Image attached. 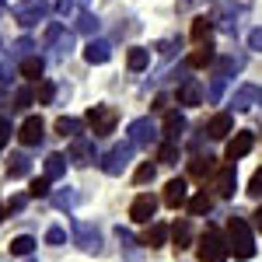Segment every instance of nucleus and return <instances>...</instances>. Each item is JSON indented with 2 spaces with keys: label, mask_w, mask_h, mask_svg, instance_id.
I'll return each instance as SVG.
<instances>
[{
  "label": "nucleus",
  "mask_w": 262,
  "mask_h": 262,
  "mask_svg": "<svg viewBox=\"0 0 262 262\" xmlns=\"http://www.w3.org/2000/svg\"><path fill=\"white\" fill-rule=\"evenodd\" d=\"M175 46H179V39H164L161 46H158V49H161L164 56H168V53H175Z\"/></svg>",
  "instance_id": "obj_48"
},
{
  "label": "nucleus",
  "mask_w": 262,
  "mask_h": 262,
  "mask_svg": "<svg viewBox=\"0 0 262 262\" xmlns=\"http://www.w3.org/2000/svg\"><path fill=\"white\" fill-rule=\"evenodd\" d=\"M74 242H77L81 252H91V255H98V252H101V234H98L95 224L77 221V224H74Z\"/></svg>",
  "instance_id": "obj_9"
},
{
  "label": "nucleus",
  "mask_w": 262,
  "mask_h": 262,
  "mask_svg": "<svg viewBox=\"0 0 262 262\" xmlns=\"http://www.w3.org/2000/svg\"><path fill=\"white\" fill-rule=\"evenodd\" d=\"M210 32H213V18H196L192 21V39L200 42H210Z\"/></svg>",
  "instance_id": "obj_34"
},
{
  "label": "nucleus",
  "mask_w": 262,
  "mask_h": 262,
  "mask_svg": "<svg viewBox=\"0 0 262 262\" xmlns=\"http://www.w3.org/2000/svg\"><path fill=\"white\" fill-rule=\"evenodd\" d=\"M11 252L21 255V259H28L32 252H35V238H28V234H18L14 242H11Z\"/></svg>",
  "instance_id": "obj_35"
},
{
  "label": "nucleus",
  "mask_w": 262,
  "mask_h": 262,
  "mask_svg": "<svg viewBox=\"0 0 262 262\" xmlns=\"http://www.w3.org/2000/svg\"><path fill=\"white\" fill-rule=\"evenodd\" d=\"M4 213H7V210H4V206H0V221H4Z\"/></svg>",
  "instance_id": "obj_54"
},
{
  "label": "nucleus",
  "mask_w": 262,
  "mask_h": 262,
  "mask_svg": "<svg viewBox=\"0 0 262 262\" xmlns=\"http://www.w3.org/2000/svg\"><path fill=\"white\" fill-rule=\"evenodd\" d=\"M46 242L49 245H63L67 242V231H63V227H49V231H46Z\"/></svg>",
  "instance_id": "obj_43"
},
{
  "label": "nucleus",
  "mask_w": 262,
  "mask_h": 262,
  "mask_svg": "<svg viewBox=\"0 0 262 262\" xmlns=\"http://www.w3.org/2000/svg\"><path fill=\"white\" fill-rule=\"evenodd\" d=\"M217 171V158L213 154H196L192 161H189V175L192 179H206V175H213Z\"/></svg>",
  "instance_id": "obj_20"
},
{
  "label": "nucleus",
  "mask_w": 262,
  "mask_h": 262,
  "mask_svg": "<svg viewBox=\"0 0 262 262\" xmlns=\"http://www.w3.org/2000/svg\"><path fill=\"white\" fill-rule=\"evenodd\" d=\"M238 70H242V56H221V60H213V77H210V91H206V98L221 101L224 84L231 81V74H238Z\"/></svg>",
  "instance_id": "obj_2"
},
{
  "label": "nucleus",
  "mask_w": 262,
  "mask_h": 262,
  "mask_svg": "<svg viewBox=\"0 0 262 262\" xmlns=\"http://www.w3.org/2000/svg\"><path fill=\"white\" fill-rule=\"evenodd\" d=\"M32 49H35V42L28 39V35H25V39H18L14 46H11V63H25L28 56H35Z\"/></svg>",
  "instance_id": "obj_31"
},
{
  "label": "nucleus",
  "mask_w": 262,
  "mask_h": 262,
  "mask_svg": "<svg viewBox=\"0 0 262 262\" xmlns=\"http://www.w3.org/2000/svg\"><path fill=\"white\" fill-rule=\"evenodd\" d=\"M46 46L53 49V60H67V56H70V49H74V35H70L63 25L53 21V25L46 28Z\"/></svg>",
  "instance_id": "obj_7"
},
{
  "label": "nucleus",
  "mask_w": 262,
  "mask_h": 262,
  "mask_svg": "<svg viewBox=\"0 0 262 262\" xmlns=\"http://www.w3.org/2000/svg\"><path fill=\"white\" fill-rule=\"evenodd\" d=\"M133 150H137V147H133L129 140L108 147V154L101 158V171H105V175H112V179H116V175H122V171L129 168V161H133Z\"/></svg>",
  "instance_id": "obj_6"
},
{
  "label": "nucleus",
  "mask_w": 262,
  "mask_h": 262,
  "mask_svg": "<svg viewBox=\"0 0 262 262\" xmlns=\"http://www.w3.org/2000/svg\"><path fill=\"white\" fill-rule=\"evenodd\" d=\"M210 210H213V196H210L206 189L189 200V213H192V217H203V213H210Z\"/></svg>",
  "instance_id": "obj_29"
},
{
  "label": "nucleus",
  "mask_w": 262,
  "mask_h": 262,
  "mask_svg": "<svg viewBox=\"0 0 262 262\" xmlns=\"http://www.w3.org/2000/svg\"><path fill=\"white\" fill-rule=\"evenodd\" d=\"M196 255L200 262H227L231 255V248H227V238H224L221 231H206L200 238V248H196Z\"/></svg>",
  "instance_id": "obj_5"
},
{
  "label": "nucleus",
  "mask_w": 262,
  "mask_h": 262,
  "mask_svg": "<svg viewBox=\"0 0 262 262\" xmlns=\"http://www.w3.org/2000/svg\"><path fill=\"white\" fill-rule=\"evenodd\" d=\"M81 129H84V119H74V116H60V119H56V133H60V137L77 140V137H81Z\"/></svg>",
  "instance_id": "obj_25"
},
{
  "label": "nucleus",
  "mask_w": 262,
  "mask_h": 262,
  "mask_svg": "<svg viewBox=\"0 0 262 262\" xmlns=\"http://www.w3.org/2000/svg\"><path fill=\"white\" fill-rule=\"evenodd\" d=\"M21 206H25V196H18V200H11V213H18Z\"/></svg>",
  "instance_id": "obj_49"
},
{
  "label": "nucleus",
  "mask_w": 262,
  "mask_h": 262,
  "mask_svg": "<svg viewBox=\"0 0 262 262\" xmlns=\"http://www.w3.org/2000/svg\"><path fill=\"white\" fill-rule=\"evenodd\" d=\"M227 248L234 252V259H252L255 255V238L245 217H231L227 221Z\"/></svg>",
  "instance_id": "obj_1"
},
{
  "label": "nucleus",
  "mask_w": 262,
  "mask_h": 262,
  "mask_svg": "<svg viewBox=\"0 0 262 262\" xmlns=\"http://www.w3.org/2000/svg\"><path fill=\"white\" fill-rule=\"evenodd\" d=\"M217 60V53H213V46H210V42H203L200 49H192V53H189V70H192V67H210V63Z\"/></svg>",
  "instance_id": "obj_23"
},
{
  "label": "nucleus",
  "mask_w": 262,
  "mask_h": 262,
  "mask_svg": "<svg viewBox=\"0 0 262 262\" xmlns=\"http://www.w3.org/2000/svg\"><path fill=\"white\" fill-rule=\"evenodd\" d=\"M255 227L262 231V206H259V213H255Z\"/></svg>",
  "instance_id": "obj_51"
},
{
  "label": "nucleus",
  "mask_w": 262,
  "mask_h": 262,
  "mask_svg": "<svg viewBox=\"0 0 262 262\" xmlns=\"http://www.w3.org/2000/svg\"><path fill=\"white\" fill-rule=\"evenodd\" d=\"M116 238H119V245H122V248H129V252H133V245H137V238H133V234H129L126 227H116ZM133 259H137V252H133Z\"/></svg>",
  "instance_id": "obj_41"
},
{
  "label": "nucleus",
  "mask_w": 262,
  "mask_h": 262,
  "mask_svg": "<svg viewBox=\"0 0 262 262\" xmlns=\"http://www.w3.org/2000/svg\"><path fill=\"white\" fill-rule=\"evenodd\" d=\"M32 101H35V91L32 88H18L14 91V108H28Z\"/></svg>",
  "instance_id": "obj_39"
},
{
  "label": "nucleus",
  "mask_w": 262,
  "mask_h": 262,
  "mask_svg": "<svg viewBox=\"0 0 262 262\" xmlns=\"http://www.w3.org/2000/svg\"><path fill=\"white\" fill-rule=\"evenodd\" d=\"M11 98V95H7V91H4V88H0V105H4V101Z\"/></svg>",
  "instance_id": "obj_52"
},
{
  "label": "nucleus",
  "mask_w": 262,
  "mask_h": 262,
  "mask_svg": "<svg viewBox=\"0 0 262 262\" xmlns=\"http://www.w3.org/2000/svg\"><path fill=\"white\" fill-rule=\"evenodd\" d=\"M4 7H7V0H0V14H4Z\"/></svg>",
  "instance_id": "obj_53"
},
{
  "label": "nucleus",
  "mask_w": 262,
  "mask_h": 262,
  "mask_svg": "<svg viewBox=\"0 0 262 262\" xmlns=\"http://www.w3.org/2000/svg\"><path fill=\"white\" fill-rule=\"evenodd\" d=\"M171 242H175V252H185V248H189V242H192V227H189V221H179L175 227H171Z\"/></svg>",
  "instance_id": "obj_28"
},
{
  "label": "nucleus",
  "mask_w": 262,
  "mask_h": 262,
  "mask_svg": "<svg viewBox=\"0 0 262 262\" xmlns=\"http://www.w3.org/2000/svg\"><path fill=\"white\" fill-rule=\"evenodd\" d=\"M203 133H206L210 140H224V137H231V133H234V116H231V112H217L213 119L203 126Z\"/></svg>",
  "instance_id": "obj_13"
},
{
  "label": "nucleus",
  "mask_w": 262,
  "mask_h": 262,
  "mask_svg": "<svg viewBox=\"0 0 262 262\" xmlns=\"http://www.w3.org/2000/svg\"><path fill=\"white\" fill-rule=\"evenodd\" d=\"M168 234H171V231H168L164 224H150V227L143 231V245H147V248H161V245L168 242Z\"/></svg>",
  "instance_id": "obj_26"
},
{
  "label": "nucleus",
  "mask_w": 262,
  "mask_h": 262,
  "mask_svg": "<svg viewBox=\"0 0 262 262\" xmlns=\"http://www.w3.org/2000/svg\"><path fill=\"white\" fill-rule=\"evenodd\" d=\"M14 21H18L21 28H32V25H39L53 14V7H49V0H18L14 4Z\"/></svg>",
  "instance_id": "obj_4"
},
{
  "label": "nucleus",
  "mask_w": 262,
  "mask_h": 262,
  "mask_svg": "<svg viewBox=\"0 0 262 262\" xmlns=\"http://www.w3.org/2000/svg\"><path fill=\"white\" fill-rule=\"evenodd\" d=\"M252 147H255V137H252L248 129H238V133L227 140V161H238V158H245Z\"/></svg>",
  "instance_id": "obj_16"
},
{
  "label": "nucleus",
  "mask_w": 262,
  "mask_h": 262,
  "mask_svg": "<svg viewBox=\"0 0 262 262\" xmlns=\"http://www.w3.org/2000/svg\"><path fill=\"white\" fill-rule=\"evenodd\" d=\"M53 206L56 210H74L77 206V192L67 185V189H60V192H53Z\"/></svg>",
  "instance_id": "obj_33"
},
{
  "label": "nucleus",
  "mask_w": 262,
  "mask_h": 262,
  "mask_svg": "<svg viewBox=\"0 0 262 262\" xmlns=\"http://www.w3.org/2000/svg\"><path fill=\"white\" fill-rule=\"evenodd\" d=\"M116 122H119V112H116L112 105H95V108H88V116H84V126L95 133V140H98V137H108V133L116 129Z\"/></svg>",
  "instance_id": "obj_3"
},
{
  "label": "nucleus",
  "mask_w": 262,
  "mask_h": 262,
  "mask_svg": "<svg viewBox=\"0 0 262 262\" xmlns=\"http://www.w3.org/2000/svg\"><path fill=\"white\" fill-rule=\"evenodd\" d=\"M28 196H32V200H46V196H53L49 179H35V182H32V189H28Z\"/></svg>",
  "instance_id": "obj_38"
},
{
  "label": "nucleus",
  "mask_w": 262,
  "mask_h": 262,
  "mask_svg": "<svg viewBox=\"0 0 262 262\" xmlns=\"http://www.w3.org/2000/svg\"><path fill=\"white\" fill-rule=\"evenodd\" d=\"M154 175H158V168L147 161V164H140V168H137V175H133V179H137V185H147V182H154Z\"/></svg>",
  "instance_id": "obj_40"
},
{
  "label": "nucleus",
  "mask_w": 262,
  "mask_h": 262,
  "mask_svg": "<svg viewBox=\"0 0 262 262\" xmlns=\"http://www.w3.org/2000/svg\"><path fill=\"white\" fill-rule=\"evenodd\" d=\"M248 49H252V53H262V25L248 35Z\"/></svg>",
  "instance_id": "obj_44"
},
{
  "label": "nucleus",
  "mask_w": 262,
  "mask_h": 262,
  "mask_svg": "<svg viewBox=\"0 0 262 262\" xmlns=\"http://www.w3.org/2000/svg\"><path fill=\"white\" fill-rule=\"evenodd\" d=\"M154 213H158V200H154L150 192H140V196L133 200V206H129V217L137 224H150Z\"/></svg>",
  "instance_id": "obj_14"
},
{
  "label": "nucleus",
  "mask_w": 262,
  "mask_h": 262,
  "mask_svg": "<svg viewBox=\"0 0 262 262\" xmlns=\"http://www.w3.org/2000/svg\"><path fill=\"white\" fill-rule=\"evenodd\" d=\"M98 25H101V21L95 18L91 11H81V14H77V32H81V35H95Z\"/></svg>",
  "instance_id": "obj_36"
},
{
  "label": "nucleus",
  "mask_w": 262,
  "mask_h": 262,
  "mask_svg": "<svg viewBox=\"0 0 262 262\" xmlns=\"http://www.w3.org/2000/svg\"><path fill=\"white\" fill-rule=\"evenodd\" d=\"M238 14H242L238 7H231V4H224L221 11L213 14V21L221 25V32H227V35H234V32H238Z\"/></svg>",
  "instance_id": "obj_22"
},
{
  "label": "nucleus",
  "mask_w": 262,
  "mask_h": 262,
  "mask_svg": "<svg viewBox=\"0 0 262 262\" xmlns=\"http://www.w3.org/2000/svg\"><path fill=\"white\" fill-rule=\"evenodd\" d=\"M164 203H168V206L189 203V185H185V179H171L168 185H164Z\"/></svg>",
  "instance_id": "obj_19"
},
{
  "label": "nucleus",
  "mask_w": 262,
  "mask_h": 262,
  "mask_svg": "<svg viewBox=\"0 0 262 262\" xmlns=\"http://www.w3.org/2000/svg\"><path fill=\"white\" fill-rule=\"evenodd\" d=\"M147 63H150V49H143V46H133V49L126 53V67H129L133 74L147 70Z\"/></svg>",
  "instance_id": "obj_24"
},
{
  "label": "nucleus",
  "mask_w": 262,
  "mask_h": 262,
  "mask_svg": "<svg viewBox=\"0 0 262 262\" xmlns=\"http://www.w3.org/2000/svg\"><path fill=\"white\" fill-rule=\"evenodd\" d=\"M161 129H164L161 140L179 143V140H182V133H185V116H182V112H168V116H164V126H161Z\"/></svg>",
  "instance_id": "obj_18"
},
{
  "label": "nucleus",
  "mask_w": 262,
  "mask_h": 262,
  "mask_svg": "<svg viewBox=\"0 0 262 262\" xmlns=\"http://www.w3.org/2000/svg\"><path fill=\"white\" fill-rule=\"evenodd\" d=\"M11 133H14V129H11V122H7V119H0V150L7 147V140H11Z\"/></svg>",
  "instance_id": "obj_46"
},
{
  "label": "nucleus",
  "mask_w": 262,
  "mask_h": 262,
  "mask_svg": "<svg viewBox=\"0 0 262 262\" xmlns=\"http://www.w3.org/2000/svg\"><path fill=\"white\" fill-rule=\"evenodd\" d=\"M248 196H252V200H262V168L252 175V182H248Z\"/></svg>",
  "instance_id": "obj_42"
},
{
  "label": "nucleus",
  "mask_w": 262,
  "mask_h": 262,
  "mask_svg": "<svg viewBox=\"0 0 262 262\" xmlns=\"http://www.w3.org/2000/svg\"><path fill=\"white\" fill-rule=\"evenodd\" d=\"M175 98H179V105H200V101H203V84L189 77V81L175 91Z\"/></svg>",
  "instance_id": "obj_21"
},
{
  "label": "nucleus",
  "mask_w": 262,
  "mask_h": 262,
  "mask_svg": "<svg viewBox=\"0 0 262 262\" xmlns=\"http://www.w3.org/2000/svg\"><path fill=\"white\" fill-rule=\"evenodd\" d=\"M25 262H35V259H25Z\"/></svg>",
  "instance_id": "obj_55"
},
{
  "label": "nucleus",
  "mask_w": 262,
  "mask_h": 262,
  "mask_svg": "<svg viewBox=\"0 0 262 262\" xmlns=\"http://www.w3.org/2000/svg\"><path fill=\"white\" fill-rule=\"evenodd\" d=\"M4 74H7V67H4V42H0V81H4Z\"/></svg>",
  "instance_id": "obj_50"
},
{
  "label": "nucleus",
  "mask_w": 262,
  "mask_h": 262,
  "mask_svg": "<svg viewBox=\"0 0 262 262\" xmlns=\"http://www.w3.org/2000/svg\"><path fill=\"white\" fill-rule=\"evenodd\" d=\"M262 105V88L259 84H242L234 95H231V108L234 112H248V108H255Z\"/></svg>",
  "instance_id": "obj_11"
},
{
  "label": "nucleus",
  "mask_w": 262,
  "mask_h": 262,
  "mask_svg": "<svg viewBox=\"0 0 262 262\" xmlns=\"http://www.w3.org/2000/svg\"><path fill=\"white\" fill-rule=\"evenodd\" d=\"M213 189H217V196H224V200H231V196H234V189H238L234 164H221V168L213 171Z\"/></svg>",
  "instance_id": "obj_12"
},
{
  "label": "nucleus",
  "mask_w": 262,
  "mask_h": 262,
  "mask_svg": "<svg viewBox=\"0 0 262 262\" xmlns=\"http://www.w3.org/2000/svg\"><path fill=\"white\" fill-rule=\"evenodd\" d=\"M158 140H161V133H158V122L150 119V116L129 122V143L133 147H150V143H158Z\"/></svg>",
  "instance_id": "obj_8"
},
{
  "label": "nucleus",
  "mask_w": 262,
  "mask_h": 262,
  "mask_svg": "<svg viewBox=\"0 0 262 262\" xmlns=\"http://www.w3.org/2000/svg\"><path fill=\"white\" fill-rule=\"evenodd\" d=\"M95 158H98V150H95V137H77V140H70V158H67L70 164L88 168V164H95Z\"/></svg>",
  "instance_id": "obj_10"
},
{
  "label": "nucleus",
  "mask_w": 262,
  "mask_h": 262,
  "mask_svg": "<svg viewBox=\"0 0 262 262\" xmlns=\"http://www.w3.org/2000/svg\"><path fill=\"white\" fill-rule=\"evenodd\" d=\"M74 4H77V0H60V4H56V14L70 18V14H74Z\"/></svg>",
  "instance_id": "obj_47"
},
{
  "label": "nucleus",
  "mask_w": 262,
  "mask_h": 262,
  "mask_svg": "<svg viewBox=\"0 0 262 262\" xmlns=\"http://www.w3.org/2000/svg\"><path fill=\"white\" fill-rule=\"evenodd\" d=\"M158 161L161 164H179V143L161 140V147H158Z\"/></svg>",
  "instance_id": "obj_37"
},
{
  "label": "nucleus",
  "mask_w": 262,
  "mask_h": 262,
  "mask_svg": "<svg viewBox=\"0 0 262 262\" xmlns=\"http://www.w3.org/2000/svg\"><path fill=\"white\" fill-rule=\"evenodd\" d=\"M42 137H46V126H42V119H39V116H28V119L21 122L18 140L25 143V147H35V143H42Z\"/></svg>",
  "instance_id": "obj_15"
},
{
  "label": "nucleus",
  "mask_w": 262,
  "mask_h": 262,
  "mask_svg": "<svg viewBox=\"0 0 262 262\" xmlns=\"http://www.w3.org/2000/svg\"><path fill=\"white\" fill-rule=\"evenodd\" d=\"M63 175H67V158H63V154H49V158H46V179L56 182V179H63Z\"/></svg>",
  "instance_id": "obj_30"
},
{
  "label": "nucleus",
  "mask_w": 262,
  "mask_h": 262,
  "mask_svg": "<svg viewBox=\"0 0 262 262\" xmlns=\"http://www.w3.org/2000/svg\"><path fill=\"white\" fill-rule=\"evenodd\" d=\"M28 171H32L28 154H11V161H7V179H25Z\"/></svg>",
  "instance_id": "obj_27"
},
{
  "label": "nucleus",
  "mask_w": 262,
  "mask_h": 262,
  "mask_svg": "<svg viewBox=\"0 0 262 262\" xmlns=\"http://www.w3.org/2000/svg\"><path fill=\"white\" fill-rule=\"evenodd\" d=\"M84 60L91 63V67H101V63L112 60V46L105 39H91L88 46H84Z\"/></svg>",
  "instance_id": "obj_17"
},
{
  "label": "nucleus",
  "mask_w": 262,
  "mask_h": 262,
  "mask_svg": "<svg viewBox=\"0 0 262 262\" xmlns=\"http://www.w3.org/2000/svg\"><path fill=\"white\" fill-rule=\"evenodd\" d=\"M53 95H56V88H53V84L46 81V84L39 88V101H42V105H49V101H53Z\"/></svg>",
  "instance_id": "obj_45"
},
{
  "label": "nucleus",
  "mask_w": 262,
  "mask_h": 262,
  "mask_svg": "<svg viewBox=\"0 0 262 262\" xmlns=\"http://www.w3.org/2000/svg\"><path fill=\"white\" fill-rule=\"evenodd\" d=\"M18 67H21V74H25L28 81H39L42 70H46V60H42V56H28V60L18 63Z\"/></svg>",
  "instance_id": "obj_32"
}]
</instances>
